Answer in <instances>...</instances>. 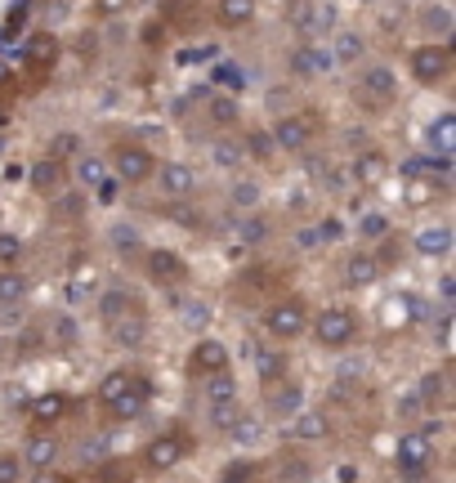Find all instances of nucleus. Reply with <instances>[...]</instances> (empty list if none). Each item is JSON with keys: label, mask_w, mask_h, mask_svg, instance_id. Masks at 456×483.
I'll return each instance as SVG.
<instances>
[{"label": "nucleus", "mask_w": 456, "mask_h": 483, "mask_svg": "<svg viewBox=\"0 0 456 483\" xmlns=\"http://www.w3.org/2000/svg\"><path fill=\"white\" fill-rule=\"evenodd\" d=\"M153 376L144 371V367H130V362H121V367H112V371H104V380H99V407L108 412V421L112 425H126V421H139L144 412H148V403H153Z\"/></svg>", "instance_id": "f257e3e1"}, {"label": "nucleus", "mask_w": 456, "mask_h": 483, "mask_svg": "<svg viewBox=\"0 0 456 483\" xmlns=\"http://www.w3.org/2000/svg\"><path fill=\"white\" fill-rule=\"evenodd\" d=\"M309 331H313V345L327 349V354H344L362 340V313L344 300H331L322 309H313L309 318Z\"/></svg>", "instance_id": "f03ea898"}, {"label": "nucleus", "mask_w": 456, "mask_h": 483, "mask_svg": "<svg viewBox=\"0 0 456 483\" xmlns=\"http://www.w3.org/2000/svg\"><path fill=\"white\" fill-rule=\"evenodd\" d=\"M309 318H313V304L295 291L269 296L260 309V327H264L269 345H295L300 336H309Z\"/></svg>", "instance_id": "7ed1b4c3"}, {"label": "nucleus", "mask_w": 456, "mask_h": 483, "mask_svg": "<svg viewBox=\"0 0 456 483\" xmlns=\"http://www.w3.org/2000/svg\"><path fill=\"white\" fill-rule=\"evenodd\" d=\"M353 95H358V104L367 108V112H389L394 104H398V72L389 68V63H380V59H362L358 68H353Z\"/></svg>", "instance_id": "20e7f679"}, {"label": "nucleus", "mask_w": 456, "mask_h": 483, "mask_svg": "<svg viewBox=\"0 0 456 483\" xmlns=\"http://www.w3.org/2000/svg\"><path fill=\"white\" fill-rule=\"evenodd\" d=\"M452 68H456V50L447 41H420L407 50V77L420 86V90H438L452 81Z\"/></svg>", "instance_id": "39448f33"}, {"label": "nucleus", "mask_w": 456, "mask_h": 483, "mask_svg": "<svg viewBox=\"0 0 456 483\" xmlns=\"http://www.w3.org/2000/svg\"><path fill=\"white\" fill-rule=\"evenodd\" d=\"M108 175H117L121 184H130V188H148L153 184V171H157V153L148 148V144H139V139H117L112 148H108Z\"/></svg>", "instance_id": "423d86ee"}, {"label": "nucleus", "mask_w": 456, "mask_h": 483, "mask_svg": "<svg viewBox=\"0 0 456 483\" xmlns=\"http://www.w3.org/2000/svg\"><path fill=\"white\" fill-rule=\"evenodd\" d=\"M313 139H318V117L304 112V108H300V112H282V117L269 126V148L282 153V157H300V153H309Z\"/></svg>", "instance_id": "0eeeda50"}, {"label": "nucleus", "mask_w": 456, "mask_h": 483, "mask_svg": "<svg viewBox=\"0 0 456 483\" xmlns=\"http://www.w3.org/2000/svg\"><path fill=\"white\" fill-rule=\"evenodd\" d=\"M434 461H438V447H434L429 429H407L398 438V447H394V465H398V474L407 483H425L429 470H434Z\"/></svg>", "instance_id": "6e6552de"}, {"label": "nucleus", "mask_w": 456, "mask_h": 483, "mask_svg": "<svg viewBox=\"0 0 456 483\" xmlns=\"http://www.w3.org/2000/svg\"><path fill=\"white\" fill-rule=\"evenodd\" d=\"M139 273H144L148 287H157V291H179V287L188 282V260H184L175 246H153V242H148V251L139 255Z\"/></svg>", "instance_id": "1a4fd4ad"}, {"label": "nucleus", "mask_w": 456, "mask_h": 483, "mask_svg": "<svg viewBox=\"0 0 456 483\" xmlns=\"http://www.w3.org/2000/svg\"><path fill=\"white\" fill-rule=\"evenodd\" d=\"M188 452H193V438H188L184 429H162V434H153V438L144 443L139 465H144L148 474H170L175 465L188 461Z\"/></svg>", "instance_id": "9d476101"}, {"label": "nucleus", "mask_w": 456, "mask_h": 483, "mask_svg": "<svg viewBox=\"0 0 456 483\" xmlns=\"http://www.w3.org/2000/svg\"><path fill=\"white\" fill-rule=\"evenodd\" d=\"M380 278H385V260H380V251H371V246H353V251L340 255L336 282H340L344 291H367V287H376Z\"/></svg>", "instance_id": "9b49d317"}, {"label": "nucleus", "mask_w": 456, "mask_h": 483, "mask_svg": "<svg viewBox=\"0 0 456 483\" xmlns=\"http://www.w3.org/2000/svg\"><path fill=\"white\" fill-rule=\"evenodd\" d=\"M135 313H148V300L130 287V282H108L99 296H95V318H99V327H112V322H121V318H135Z\"/></svg>", "instance_id": "f8f14e48"}, {"label": "nucleus", "mask_w": 456, "mask_h": 483, "mask_svg": "<svg viewBox=\"0 0 456 483\" xmlns=\"http://www.w3.org/2000/svg\"><path fill=\"white\" fill-rule=\"evenodd\" d=\"M184 371H188V380L197 385V380H206V376L233 371V354H228L224 340H215V336H197L193 349H188V358H184Z\"/></svg>", "instance_id": "ddd939ff"}, {"label": "nucleus", "mask_w": 456, "mask_h": 483, "mask_svg": "<svg viewBox=\"0 0 456 483\" xmlns=\"http://www.w3.org/2000/svg\"><path fill=\"white\" fill-rule=\"evenodd\" d=\"M389 171H394V157H389L385 148H376V144H367V148H358V153L349 157V166H344V175H349V184H353V188H362V193H371V188H380V184L389 179Z\"/></svg>", "instance_id": "4468645a"}, {"label": "nucleus", "mask_w": 456, "mask_h": 483, "mask_svg": "<svg viewBox=\"0 0 456 483\" xmlns=\"http://www.w3.org/2000/svg\"><path fill=\"white\" fill-rule=\"evenodd\" d=\"M59 456H63V438L54 429H32L23 438V452H19L23 474H50L59 465Z\"/></svg>", "instance_id": "2eb2a0df"}, {"label": "nucleus", "mask_w": 456, "mask_h": 483, "mask_svg": "<svg viewBox=\"0 0 456 483\" xmlns=\"http://www.w3.org/2000/svg\"><path fill=\"white\" fill-rule=\"evenodd\" d=\"M153 184H157V193H162L166 202H188V197L197 193L202 175H197V166H188V162H157Z\"/></svg>", "instance_id": "dca6fc26"}, {"label": "nucleus", "mask_w": 456, "mask_h": 483, "mask_svg": "<svg viewBox=\"0 0 456 483\" xmlns=\"http://www.w3.org/2000/svg\"><path fill=\"white\" fill-rule=\"evenodd\" d=\"M300 407H304V385L300 380L282 376V380L264 385V416L269 421H291Z\"/></svg>", "instance_id": "f3484780"}, {"label": "nucleus", "mask_w": 456, "mask_h": 483, "mask_svg": "<svg viewBox=\"0 0 456 483\" xmlns=\"http://www.w3.org/2000/svg\"><path fill=\"white\" fill-rule=\"evenodd\" d=\"M68 412H72V394H68V389H46V394H37V398L28 403L32 429H59V425L68 421Z\"/></svg>", "instance_id": "a211bd4d"}, {"label": "nucleus", "mask_w": 456, "mask_h": 483, "mask_svg": "<svg viewBox=\"0 0 456 483\" xmlns=\"http://www.w3.org/2000/svg\"><path fill=\"white\" fill-rule=\"evenodd\" d=\"M291 23L304 41H318L327 32H336V10L327 5V0H300V5L291 10Z\"/></svg>", "instance_id": "6ab92c4d"}, {"label": "nucleus", "mask_w": 456, "mask_h": 483, "mask_svg": "<svg viewBox=\"0 0 456 483\" xmlns=\"http://www.w3.org/2000/svg\"><path fill=\"white\" fill-rule=\"evenodd\" d=\"M452 242H456L452 224L447 220H434V224H420L411 233V255H420V260H447L452 255Z\"/></svg>", "instance_id": "aec40b11"}, {"label": "nucleus", "mask_w": 456, "mask_h": 483, "mask_svg": "<svg viewBox=\"0 0 456 483\" xmlns=\"http://www.w3.org/2000/svg\"><path fill=\"white\" fill-rule=\"evenodd\" d=\"M327 72H336L327 46H318V41H300V46L291 50V77H300V81H318V77H327Z\"/></svg>", "instance_id": "412c9836"}, {"label": "nucleus", "mask_w": 456, "mask_h": 483, "mask_svg": "<svg viewBox=\"0 0 456 483\" xmlns=\"http://www.w3.org/2000/svg\"><path fill=\"white\" fill-rule=\"evenodd\" d=\"M202 112H206V126L220 130V135H228V130L242 126V104H237L233 95H224V90H211V95L202 99Z\"/></svg>", "instance_id": "4be33fe9"}, {"label": "nucleus", "mask_w": 456, "mask_h": 483, "mask_svg": "<svg viewBox=\"0 0 456 483\" xmlns=\"http://www.w3.org/2000/svg\"><path fill=\"white\" fill-rule=\"evenodd\" d=\"M286 425V438H295V443H322V438H331V416L327 412H313V407H300L291 421H282Z\"/></svg>", "instance_id": "5701e85b"}, {"label": "nucleus", "mask_w": 456, "mask_h": 483, "mask_svg": "<svg viewBox=\"0 0 456 483\" xmlns=\"http://www.w3.org/2000/svg\"><path fill=\"white\" fill-rule=\"evenodd\" d=\"M68 171H72V184H77L81 193H99L104 179H108V162H104L99 153H77V157L68 162Z\"/></svg>", "instance_id": "b1692460"}, {"label": "nucleus", "mask_w": 456, "mask_h": 483, "mask_svg": "<svg viewBox=\"0 0 456 483\" xmlns=\"http://www.w3.org/2000/svg\"><path fill=\"white\" fill-rule=\"evenodd\" d=\"M108 246L121 255V264H139V255L148 251L144 233H139L130 220H117V224H108Z\"/></svg>", "instance_id": "393cba45"}, {"label": "nucleus", "mask_w": 456, "mask_h": 483, "mask_svg": "<svg viewBox=\"0 0 456 483\" xmlns=\"http://www.w3.org/2000/svg\"><path fill=\"white\" fill-rule=\"evenodd\" d=\"M260 14V0H215V23L224 32H246Z\"/></svg>", "instance_id": "a878e982"}, {"label": "nucleus", "mask_w": 456, "mask_h": 483, "mask_svg": "<svg viewBox=\"0 0 456 483\" xmlns=\"http://www.w3.org/2000/svg\"><path fill=\"white\" fill-rule=\"evenodd\" d=\"M32 296V273L10 264V269H0V309H23Z\"/></svg>", "instance_id": "bb28decb"}, {"label": "nucleus", "mask_w": 456, "mask_h": 483, "mask_svg": "<svg viewBox=\"0 0 456 483\" xmlns=\"http://www.w3.org/2000/svg\"><path fill=\"white\" fill-rule=\"evenodd\" d=\"M148 331H153V313H135V318H121V322L104 327V336L121 349H139L148 340Z\"/></svg>", "instance_id": "cd10ccee"}, {"label": "nucleus", "mask_w": 456, "mask_h": 483, "mask_svg": "<svg viewBox=\"0 0 456 483\" xmlns=\"http://www.w3.org/2000/svg\"><path fill=\"white\" fill-rule=\"evenodd\" d=\"M59 54H63V46H59L54 32H32V37L23 41V63H32V68H41V72L54 68Z\"/></svg>", "instance_id": "c85d7f7f"}, {"label": "nucleus", "mask_w": 456, "mask_h": 483, "mask_svg": "<svg viewBox=\"0 0 456 483\" xmlns=\"http://www.w3.org/2000/svg\"><path fill=\"white\" fill-rule=\"evenodd\" d=\"M407 304H416V296H407V291L385 296V300H380V327H385V331H411L420 318H416V313H402Z\"/></svg>", "instance_id": "c756f323"}, {"label": "nucleus", "mask_w": 456, "mask_h": 483, "mask_svg": "<svg viewBox=\"0 0 456 483\" xmlns=\"http://www.w3.org/2000/svg\"><path fill=\"white\" fill-rule=\"evenodd\" d=\"M197 394L206 407H224V403H242V389H237V376L233 371H220V376H206L197 380Z\"/></svg>", "instance_id": "7c9ffc66"}, {"label": "nucleus", "mask_w": 456, "mask_h": 483, "mask_svg": "<svg viewBox=\"0 0 456 483\" xmlns=\"http://www.w3.org/2000/svg\"><path fill=\"white\" fill-rule=\"evenodd\" d=\"M327 50H331V63H336V68H349V63L358 68V63L367 59V41H362L358 32H336V41H331Z\"/></svg>", "instance_id": "2f4dec72"}, {"label": "nucleus", "mask_w": 456, "mask_h": 483, "mask_svg": "<svg viewBox=\"0 0 456 483\" xmlns=\"http://www.w3.org/2000/svg\"><path fill=\"white\" fill-rule=\"evenodd\" d=\"M63 184H68V166L54 162V157H41L37 171H32V188L46 193V197H54V193H63Z\"/></svg>", "instance_id": "473e14b6"}, {"label": "nucleus", "mask_w": 456, "mask_h": 483, "mask_svg": "<svg viewBox=\"0 0 456 483\" xmlns=\"http://www.w3.org/2000/svg\"><path fill=\"white\" fill-rule=\"evenodd\" d=\"M286 367H291L286 349H278V345H264V349H255V376H260V385H273V380H282V376H286Z\"/></svg>", "instance_id": "72a5a7b5"}, {"label": "nucleus", "mask_w": 456, "mask_h": 483, "mask_svg": "<svg viewBox=\"0 0 456 483\" xmlns=\"http://www.w3.org/2000/svg\"><path fill=\"white\" fill-rule=\"evenodd\" d=\"M425 144H429V153H434V157H452V153H456V117H452V112H443V117L429 126Z\"/></svg>", "instance_id": "f704fd0d"}, {"label": "nucleus", "mask_w": 456, "mask_h": 483, "mask_svg": "<svg viewBox=\"0 0 456 483\" xmlns=\"http://www.w3.org/2000/svg\"><path fill=\"white\" fill-rule=\"evenodd\" d=\"M211 162H215L220 171H246V166H242V162H246L242 139H237V135H215V144H211Z\"/></svg>", "instance_id": "c9c22d12"}, {"label": "nucleus", "mask_w": 456, "mask_h": 483, "mask_svg": "<svg viewBox=\"0 0 456 483\" xmlns=\"http://www.w3.org/2000/svg\"><path fill=\"white\" fill-rule=\"evenodd\" d=\"M269 233H273V224H269L264 211H246V215L237 220V242H242V246H264Z\"/></svg>", "instance_id": "e433bc0d"}, {"label": "nucleus", "mask_w": 456, "mask_h": 483, "mask_svg": "<svg viewBox=\"0 0 456 483\" xmlns=\"http://www.w3.org/2000/svg\"><path fill=\"white\" fill-rule=\"evenodd\" d=\"M416 23H420L425 32H434V37H447L456 19H452V10H447V5H438V0H425V5L416 10Z\"/></svg>", "instance_id": "4c0bfd02"}, {"label": "nucleus", "mask_w": 456, "mask_h": 483, "mask_svg": "<svg viewBox=\"0 0 456 483\" xmlns=\"http://www.w3.org/2000/svg\"><path fill=\"white\" fill-rule=\"evenodd\" d=\"M260 184L255 179H237L233 188H228V206L237 211V215H246V211H260Z\"/></svg>", "instance_id": "58836bf2"}, {"label": "nucleus", "mask_w": 456, "mask_h": 483, "mask_svg": "<svg viewBox=\"0 0 456 483\" xmlns=\"http://www.w3.org/2000/svg\"><path fill=\"white\" fill-rule=\"evenodd\" d=\"M77 153H81V135L63 130V135H59L54 144H50V153H46V157H54V162H63V166H68V162H72Z\"/></svg>", "instance_id": "ea45409f"}, {"label": "nucleus", "mask_w": 456, "mask_h": 483, "mask_svg": "<svg viewBox=\"0 0 456 483\" xmlns=\"http://www.w3.org/2000/svg\"><path fill=\"white\" fill-rule=\"evenodd\" d=\"M260 479V465L255 461H233L224 474H220V483H255Z\"/></svg>", "instance_id": "a19ab883"}, {"label": "nucleus", "mask_w": 456, "mask_h": 483, "mask_svg": "<svg viewBox=\"0 0 456 483\" xmlns=\"http://www.w3.org/2000/svg\"><path fill=\"white\" fill-rule=\"evenodd\" d=\"M0 483H23V461H19V452H0Z\"/></svg>", "instance_id": "79ce46f5"}, {"label": "nucleus", "mask_w": 456, "mask_h": 483, "mask_svg": "<svg viewBox=\"0 0 456 483\" xmlns=\"http://www.w3.org/2000/svg\"><path fill=\"white\" fill-rule=\"evenodd\" d=\"M130 5H135V0H90L95 19H121V14H126Z\"/></svg>", "instance_id": "37998d69"}, {"label": "nucleus", "mask_w": 456, "mask_h": 483, "mask_svg": "<svg viewBox=\"0 0 456 483\" xmlns=\"http://www.w3.org/2000/svg\"><path fill=\"white\" fill-rule=\"evenodd\" d=\"M19 255H23V242H19L14 233H0V269L19 264Z\"/></svg>", "instance_id": "c03bdc74"}, {"label": "nucleus", "mask_w": 456, "mask_h": 483, "mask_svg": "<svg viewBox=\"0 0 456 483\" xmlns=\"http://www.w3.org/2000/svg\"><path fill=\"white\" fill-rule=\"evenodd\" d=\"M10 81H14V68H10L5 59H0V86H10Z\"/></svg>", "instance_id": "a18cd8bd"}, {"label": "nucleus", "mask_w": 456, "mask_h": 483, "mask_svg": "<svg viewBox=\"0 0 456 483\" xmlns=\"http://www.w3.org/2000/svg\"><path fill=\"white\" fill-rule=\"evenodd\" d=\"M5 126H10V108H5V104H0V130H5Z\"/></svg>", "instance_id": "49530a36"}]
</instances>
